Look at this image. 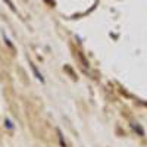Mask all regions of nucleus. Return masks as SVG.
<instances>
[{"instance_id": "nucleus-1", "label": "nucleus", "mask_w": 147, "mask_h": 147, "mask_svg": "<svg viewBox=\"0 0 147 147\" xmlns=\"http://www.w3.org/2000/svg\"><path fill=\"white\" fill-rule=\"evenodd\" d=\"M57 136H59V143H60V146H62V147H68V143H66V140H65V137H63L62 131H60L59 128H57Z\"/></svg>"}, {"instance_id": "nucleus-2", "label": "nucleus", "mask_w": 147, "mask_h": 147, "mask_svg": "<svg viewBox=\"0 0 147 147\" xmlns=\"http://www.w3.org/2000/svg\"><path fill=\"white\" fill-rule=\"evenodd\" d=\"M31 66H32V69H34V72H35V75H37V78H38L40 81H44V80H43V77H41V74H40L38 71H37V68H35L34 65H31Z\"/></svg>"}, {"instance_id": "nucleus-3", "label": "nucleus", "mask_w": 147, "mask_h": 147, "mask_svg": "<svg viewBox=\"0 0 147 147\" xmlns=\"http://www.w3.org/2000/svg\"><path fill=\"white\" fill-rule=\"evenodd\" d=\"M5 2H6V3L9 5V7H10V9H13V10H15V6H13V5L10 3V0H5Z\"/></svg>"}]
</instances>
